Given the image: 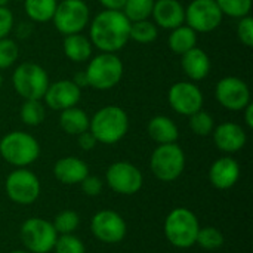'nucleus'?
<instances>
[{
    "mask_svg": "<svg viewBox=\"0 0 253 253\" xmlns=\"http://www.w3.org/2000/svg\"><path fill=\"white\" fill-rule=\"evenodd\" d=\"M4 191L13 203L27 206L40 197L42 185L36 173L27 168H16L7 175L4 181Z\"/></svg>",
    "mask_w": 253,
    "mask_h": 253,
    "instance_id": "nucleus-9",
    "label": "nucleus"
},
{
    "mask_svg": "<svg viewBox=\"0 0 253 253\" xmlns=\"http://www.w3.org/2000/svg\"><path fill=\"white\" fill-rule=\"evenodd\" d=\"M240 178V165L230 156L215 160L209 169V181L216 190L233 188Z\"/></svg>",
    "mask_w": 253,
    "mask_h": 253,
    "instance_id": "nucleus-18",
    "label": "nucleus"
},
{
    "mask_svg": "<svg viewBox=\"0 0 253 253\" xmlns=\"http://www.w3.org/2000/svg\"><path fill=\"white\" fill-rule=\"evenodd\" d=\"M185 21L196 33H209L221 24L222 12L215 0H193L185 9Z\"/></svg>",
    "mask_w": 253,
    "mask_h": 253,
    "instance_id": "nucleus-13",
    "label": "nucleus"
},
{
    "mask_svg": "<svg viewBox=\"0 0 253 253\" xmlns=\"http://www.w3.org/2000/svg\"><path fill=\"white\" fill-rule=\"evenodd\" d=\"M156 24L166 30H173L184 24L185 7L179 0H157L154 1L153 13Z\"/></svg>",
    "mask_w": 253,
    "mask_h": 253,
    "instance_id": "nucleus-19",
    "label": "nucleus"
},
{
    "mask_svg": "<svg viewBox=\"0 0 253 253\" xmlns=\"http://www.w3.org/2000/svg\"><path fill=\"white\" fill-rule=\"evenodd\" d=\"M99 1L105 9H111V10H122L126 3V0H99Z\"/></svg>",
    "mask_w": 253,
    "mask_h": 253,
    "instance_id": "nucleus-40",
    "label": "nucleus"
},
{
    "mask_svg": "<svg viewBox=\"0 0 253 253\" xmlns=\"http://www.w3.org/2000/svg\"><path fill=\"white\" fill-rule=\"evenodd\" d=\"M237 36L240 39V42L248 46L252 47L253 46V19L251 15L240 18V22L237 25Z\"/></svg>",
    "mask_w": 253,
    "mask_h": 253,
    "instance_id": "nucleus-36",
    "label": "nucleus"
},
{
    "mask_svg": "<svg viewBox=\"0 0 253 253\" xmlns=\"http://www.w3.org/2000/svg\"><path fill=\"white\" fill-rule=\"evenodd\" d=\"M73 82H74L80 89H82V87H84V86H89V83H87V76H86V73H84V71L77 73V74L74 76Z\"/></svg>",
    "mask_w": 253,
    "mask_h": 253,
    "instance_id": "nucleus-42",
    "label": "nucleus"
},
{
    "mask_svg": "<svg viewBox=\"0 0 253 253\" xmlns=\"http://www.w3.org/2000/svg\"><path fill=\"white\" fill-rule=\"evenodd\" d=\"M130 24L122 10L105 9L90 24V43L102 52L116 53L130 39Z\"/></svg>",
    "mask_w": 253,
    "mask_h": 253,
    "instance_id": "nucleus-1",
    "label": "nucleus"
},
{
    "mask_svg": "<svg viewBox=\"0 0 253 253\" xmlns=\"http://www.w3.org/2000/svg\"><path fill=\"white\" fill-rule=\"evenodd\" d=\"M245 122H246V126L249 127V129H252L253 127V104H248L245 108Z\"/></svg>",
    "mask_w": 253,
    "mask_h": 253,
    "instance_id": "nucleus-41",
    "label": "nucleus"
},
{
    "mask_svg": "<svg viewBox=\"0 0 253 253\" xmlns=\"http://www.w3.org/2000/svg\"><path fill=\"white\" fill-rule=\"evenodd\" d=\"M90 231L96 240L105 245H117L127 234V225L123 216L110 209L96 212L90 219Z\"/></svg>",
    "mask_w": 253,
    "mask_h": 253,
    "instance_id": "nucleus-12",
    "label": "nucleus"
},
{
    "mask_svg": "<svg viewBox=\"0 0 253 253\" xmlns=\"http://www.w3.org/2000/svg\"><path fill=\"white\" fill-rule=\"evenodd\" d=\"M13 27V15L12 12L3 6L0 7V39H4Z\"/></svg>",
    "mask_w": 253,
    "mask_h": 253,
    "instance_id": "nucleus-38",
    "label": "nucleus"
},
{
    "mask_svg": "<svg viewBox=\"0 0 253 253\" xmlns=\"http://www.w3.org/2000/svg\"><path fill=\"white\" fill-rule=\"evenodd\" d=\"M169 104L178 114L191 116L202 110L203 93L194 83L178 82L169 90Z\"/></svg>",
    "mask_w": 253,
    "mask_h": 253,
    "instance_id": "nucleus-15",
    "label": "nucleus"
},
{
    "mask_svg": "<svg viewBox=\"0 0 253 253\" xmlns=\"http://www.w3.org/2000/svg\"><path fill=\"white\" fill-rule=\"evenodd\" d=\"M52 19L61 34H77L87 25L89 7L83 0H64L56 4Z\"/></svg>",
    "mask_w": 253,
    "mask_h": 253,
    "instance_id": "nucleus-11",
    "label": "nucleus"
},
{
    "mask_svg": "<svg viewBox=\"0 0 253 253\" xmlns=\"http://www.w3.org/2000/svg\"><path fill=\"white\" fill-rule=\"evenodd\" d=\"M56 0H25L24 7L27 15L36 22H47L56 10Z\"/></svg>",
    "mask_w": 253,
    "mask_h": 253,
    "instance_id": "nucleus-26",
    "label": "nucleus"
},
{
    "mask_svg": "<svg viewBox=\"0 0 253 253\" xmlns=\"http://www.w3.org/2000/svg\"><path fill=\"white\" fill-rule=\"evenodd\" d=\"M9 253H30V252H27V251H12V252H9Z\"/></svg>",
    "mask_w": 253,
    "mask_h": 253,
    "instance_id": "nucleus-44",
    "label": "nucleus"
},
{
    "mask_svg": "<svg viewBox=\"0 0 253 253\" xmlns=\"http://www.w3.org/2000/svg\"><path fill=\"white\" fill-rule=\"evenodd\" d=\"M53 175L56 181L65 185L80 184L89 175V166L79 157L67 156L59 159L53 166Z\"/></svg>",
    "mask_w": 253,
    "mask_h": 253,
    "instance_id": "nucleus-20",
    "label": "nucleus"
},
{
    "mask_svg": "<svg viewBox=\"0 0 253 253\" xmlns=\"http://www.w3.org/2000/svg\"><path fill=\"white\" fill-rule=\"evenodd\" d=\"M200 230L199 218L188 208L172 209L163 225L166 240L176 249H190L196 245L197 233Z\"/></svg>",
    "mask_w": 253,
    "mask_h": 253,
    "instance_id": "nucleus-3",
    "label": "nucleus"
},
{
    "mask_svg": "<svg viewBox=\"0 0 253 253\" xmlns=\"http://www.w3.org/2000/svg\"><path fill=\"white\" fill-rule=\"evenodd\" d=\"M157 25L148 19L130 24V39L138 43H151L157 39Z\"/></svg>",
    "mask_w": 253,
    "mask_h": 253,
    "instance_id": "nucleus-31",
    "label": "nucleus"
},
{
    "mask_svg": "<svg viewBox=\"0 0 253 253\" xmlns=\"http://www.w3.org/2000/svg\"><path fill=\"white\" fill-rule=\"evenodd\" d=\"M150 169L162 182L176 181L185 169V154L182 148L176 142L159 145L151 154Z\"/></svg>",
    "mask_w": 253,
    "mask_h": 253,
    "instance_id": "nucleus-5",
    "label": "nucleus"
},
{
    "mask_svg": "<svg viewBox=\"0 0 253 253\" xmlns=\"http://www.w3.org/2000/svg\"><path fill=\"white\" fill-rule=\"evenodd\" d=\"M80 96L82 90L73 80H58L49 84L43 98L47 107L56 111H62L76 107L80 101Z\"/></svg>",
    "mask_w": 253,
    "mask_h": 253,
    "instance_id": "nucleus-16",
    "label": "nucleus"
},
{
    "mask_svg": "<svg viewBox=\"0 0 253 253\" xmlns=\"http://www.w3.org/2000/svg\"><path fill=\"white\" fill-rule=\"evenodd\" d=\"M12 83L18 95L24 99H42L49 87V77L43 67L33 62H24L16 67Z\"/></svg>",
    "mask_w": 253,
    "mask_h": 253,
    "instance_id": "nucleus-8",
    "label": "nucleus"
},
{
    "mask_svg": "<svg viewBox=\"0 0 253 253\" xmlns=\"http://www.w3.org/2000/svg\"><path fill=\"white\" fill-rule=\"evenodd\" d=\"M9 3V0H0V7H3V6H6Z\"/></svg>",
    "mask_w": 253,
    "mask_h": 253,
    "instance_id": "nucleus-43",
    "label": "nucleus"
},
{
    "mask_svg": "<svg viewBox=\"0 0 253 253\" xmlns=\"http://www.w3.org/2000/svg\"><path fill=\"white\" fill-rule=\"evenodd\" d=\"M182 68L191 80H203L211 71V59L200 47H193L182 55Z\"/></svg>",
    "mask_w": 253,
    "mask_h": 253,
    "instance_id": "nucleus-21",
    "label": "nucleus"
},
{
    "mask_svg": "<svg viewBox=\"0 0 253 253\" xmlns=\"http://www.w3.org/2000/svg\"><path fill=\"white\" fill-rule=\"evenodd\" d=\"M1 83H3V76H1V73H0V87H1Z\"/></svg>",
    "mask_w": 253,
    "mask_h": 253,
    "instance_id": "nucleus-45",
    "label": "nucleus"
},
{
    "mask_svg": "<svg viewBox=\"0 0 253 253\" xmlns=\"http://www.w3.org/2000/svg\"><path fill=\"white\" fill-rule=\"evenodd\" d=\"M196 43L197 33L188 25H179L173 28L169 36V47L178 55H184L190 49L196 47Z\"/></svg>",
    "mask_w": 253,
    "mask_h": 253,
    "instance_id": "nucleus-25",
    "label": "nucleus"
},
{
    "mask_svg": "<svg viewBox=\"0 0 253 253\" xmlns=\"http://www.w3.org/2000/svg\"><path fill=\"white\" fill-rule=\"evenodd\" d=\"M107 185L117 194L133 196L144 184L142 172L129 162H114L105 172Z\"/></svg>",
    "mask_w": 253,
    "mask_h": 253,
    "instance_id": "nucleus-10",
    "label": "nucleus"
},
{
    "mask_svg": "<svg viewBox=\"0 0 253 253\" xmlns=\"http://www.w3.org/2000/svg\"><path fill=\"white\" fill-rule=\"evenodd\" d=\"M147 132L150 138L157 142L159 145L163 144H173L178 141L179 130L173 120L166 116H156L148 122Z\"/></svg>",
    "mask_w": 253,
    "mask_h": 253,
    "instance_id": "nucleus-22",
    "label": "nucleus"
},
{
    "mask_svg": "<svg viewBox=\"0 0 253 253\" xmlns=\"http://www.w3.org/2000/svg\"><path fill=\"white\" fill-rule=\"evenodd\" d=\"M77 142H79V147L83 150V151H90L96 147L98 141L96 138L93 136V133L87 129L84 132H82L80 135H77Z\"/></svg>",
    "mask_w": 253,
    "mask_h": 253,
    "instance_id": "nucleus-39",
    "label": "nucleus"
},
{
    "mask_svg": "<svg viewBox=\"0 0 253 253\" xmlns=\"http://www.w3.org/2000/svg\"><path fill=\"white\" fill-rule=\"evenodd\" d=\"M89 86L98 90L114 87L123 77V64L116 53L102 52L95 56L84 71Z\"/></svg>",
    "mask_w": 253,
    "mask_h": 253,
    "instance_id": "nucleus-6",
    "label": "nucleus"
},
{
    "mask_svg": "<svg viewBox=\"0 0 253 253\" xmlns=\"http://www.w3.org/2000/svg\"><path fill=\"white\" fill-rule=\"evenodd\" d=\"M53 228L56 230L58 236L62 234H74V231L80 227V216L74 211H61L52 221Z\"/></svg>",
    "mask_w": 253,
    "mask_h": 253,
    "instance_id": "nucleus-30",
    "label": "nucleus"
},
{
    "mask_svg": "<svg viewBox=\"0 0 253 253\" xmlns=\"http://www.w3.org/2000/svg\"><path fill=\"white\" fill-rule=\"evenodd\" d=\"M19 237L27 252L49 253L53 251L58 233L50 221L34 216L22 222Z\"/></svg>",
    "mask_w": 253,
    "mask_h": 253,
    "instance_id": "nucleus-7",
    "label": "nucleus"
},
{
    "mask_svg": "<svg viewBox=\"0 0 253 253\" xmlns=\"http://www.w3.org/2000/svg\"><path fill=\"white\" fill-rule=\"evenodd\" d=\"M46 116L44 107L40 99H25L21 107V120L27 126H39Z\"/></svg>",
    "mask_w": 253,
    "mask_h": 253,
    "instance_id": "nucleus-28",
    "label": "nucleus"
},
{
    "mask_svg": "<svg viewBox=\"0 0 253 253\" xmlns=\"http://www.w3.org/2000/svg\"><path fill=\"white\" fill-rule=\"evenodd\" d=\"M154 1L156 0H126L122 12L130 22L144 21L153 13Z\"/></svg>",
    "mask_w": 253,
    "mask_h": 253,
    "instance_id": "nucleus-27",
    "label": "nucleus"
},
{
    "mask_svg": "<svg viewBox=\"0 0 253 253\" xmlns=\"http://www.w3.org/2000/svg\"><path fill=\"white\" fill-rule=\"evenodd\" d=\"M0 156L15 168H27L39 159L40 145L33 135L15 130L0 139Z\"/></svg>",
    "mask_w": 253,
    "mask_h": 253,
    "instance_id": "nucleus-4",
    "label": "nucleus"
},
{
    "mask_svg": "<svg viewBox=\"0 0 253 253\" xmlns=\"http://www.w3.org/2000/svg\"><path fill=\"white\" fill-rule=\"evenodd\" d=\"M19 50L13 40L4 37L0 39V70L9 68L16 59H18Z\"/></svg>",
    "mask_w": 253,
    "mask_h": 253,
    "instance_id": "nucleus-35",
    "label": "nucleus"
},
{
    "mask_svg": "<svg viewBox=\"0 0 253 253\" xmlns=\"http://www.w3.org/2000/svg\"><path fill=\"white\" fill-rule=\"evenodd\" d=\"M224 242V234L216 227H200L196 239V245H199L205 251H216L222 248Z\"/></svg>",
    "mask_w": 253,
    "mask_h": 253,
    "instance_id": "nucleus-29",
    "label": "nucleus"
},
{
    "mask_svg": "<svg viewBox=\"0 0 253 253\" xmlns=\"http://www.w3.org/2000/svg\"><path fill=\"white\" fill-rule=\"evenodd\" d=\"M213 142L218 150L227 154H233L240 151L248 141V135L245 129L233 122L221 123L218 127L213 129Z\"/></svg>",
    "mask_w": 253,
    "mask_h": 253,
    "instance_id": "nucleus-17",
    "label": "nucleus"
},
{
    "mask_svg": "<svg viewBox=\"0 0 253 253\" xmlns=\"http://www.w3.org/2000/svg\"><path fill=\"white\" fill-rule=\"evenodd\" d=\"M64 52L73 62H84L92 55V43L80 33L70 34L64 39Z\"/></svg>",
    "mask_w": 253,
    "mask_h": 253,
    "instance_id": "nucleus-24",
    "label": "nucleus"
},
{
    "mask_svg": "<svg viewBox=\"0 0 253 253\" xmlns=\"http://www.w3.org/2000/svg\"><path fill=\"white\" fill-rule=\"evenodd\" d=\"M216 99L230 111H242L251 104V90L242 79L224 77L216 84Z\"/></svg>",
    "mask_w": 253,
    "mask_h": 253,
    "instance_id": "nucleus-14",
    "label": "nucleus"
},
{
    "mask_svg": "<svg viewBox=\"0 0 253 253\" xmlns=\"http://www.w3.org/2000/svg\"><path fill=\"white\" fill-rule=\"evenodd\" d=\"M80 187H82V191L84 196L87 197H96L102 193V188H104V182L98 178V176H93V175H87L82 182H80Z\"/></svg>",
    "mask_w": 253,
    "mask_h": 253,
    "instance_id": "nucleus-37",
    "label": "nucleus"
},
{
    "mask_svg": "<svg viewBox=\"0 0 253 253\" xmlns=\"http://www.w3.org/2000/svg\"><path fill=\"white\" fill-rule=\"evenodd\" d=\"M89 117L87 114L77 107H71L61 111L59 116V126L68 135H80L82 132L89 129Z\"/></svg>",
    "mask_w": 253,
    "mask_h": 253,
    "instance_id": "nucleus-23",
    "label": "nucleus"
},
{
    "mask_svg": "<svg viewBox=\"0 0 253 253\" xmlns=\"http://www.w3.org/2000/svg\"><path fill=\"white\" fill-rule=\"evenodd\" d=\"M89 130L98 142L113 145L125 138L129 130V119L123 108L107 105L98 110L89 120Z\"/></svg>",
    "mask_w": 253,
    "mask_h": 253,
    "instance_id": "nucleus-2",
    "label": "nucleus"
},
{
    "mask_svg": "<svg viewBox=\"0 0 253 253\" xmlns=\"http://www.w3.org/2000/svg\"><path fill=\"white\" fill-rule=\"evenodd\" d=\"M190 117V129L199 135V136H208L213 132L215 129V122H213V117L203 111V110H199L197 113L188 116Z\"/></svg>",
    "mask_w": 253,
    "mask_h": 253,
    "instance_id": "nucleus-32",
    "label": "nucleus"
},
{
    "mask_svg": "<svg viewBox=\"0 0 253 253\" xmlns=\"http://www.w3.org/2000/svg\"><path fill=\"white\" fill-rule=\"evenodd\" d=\"M55 253H86V246L82 239H79L76 234H62L58 236L55 246Z\"/></svg>",
    "mask_w": 253,
    "mask_h": 253,
    "instance_id": "nucleus-34",
    "label": "nucleus"
},
{
    "mask_svg": "<svg viewBox=\"0 0 253 253\" xmlns=\"http://www.w3.org/2000/svg\"><path fill=\"white\" fill-rule=\"evenodd\" d=\"M222 15L233 18H243L251 13L252 0H215Z\"/></svg>",
    "mask_w": 253,
    "mask_h": 253,
    "instance_id": "nucleus-33",
    "label": "nucleus"
}]
</instances>
